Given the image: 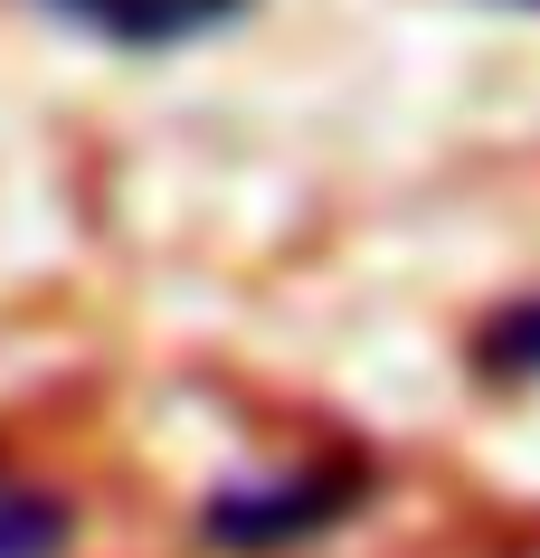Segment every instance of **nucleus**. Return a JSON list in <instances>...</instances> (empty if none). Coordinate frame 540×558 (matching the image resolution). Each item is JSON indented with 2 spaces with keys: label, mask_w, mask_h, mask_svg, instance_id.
<instances>
[{
  "label": "nucleus",
  "mask_w": 540,
  "mask_h": 558,
  "mask_svg": "<svg viewBox=\"0 0 540 558\" xmlns=\"http://www.w3.org/2000/svg\"><path fill=\"white\" fill-rule=\"evenodd\" d=\"M380 493V464L360 445H303V454H275V464H247V473H218L190 530L209 558H303L341 539V530L370 511Z\"/></svg>",
  "instance_id": "1"
},
{
  "label": "nucleus",
  "mask_w": 540,
  "mask_h": 558,
  "mask_svg": "<svg viewBox=\"0 0 540 558\" xmlns=\"http://www.w3.org/2000/svg\"><path fill=\"white\" fill-rule=\"evenodd\" d=\"M48 20H67L95 48H123V58H171V48H200V38L238 29L256 0H38Z\"/></svg>",
  "instance_id": "2"
},
{
  "label": "nucleus",
  "mask_w": 540,
  "mask_h": 558,
  "mask_svg": "<svg viewBox=\"0 0 540 558\" xmlns=\"http://www.w3.org/2000/svg\"><path fill=\"white\" fill-rule=\"evenodd\" d=\"M0 558H76V501L38 464L0 454Z\"/></svg>",
  "instance_id": "3"
},
{
  "label": "nucleus",
  "mask_w": 540,
  "mask_h": 558,
  "mask_svg": "<svg viewBox=\"0 0 540 558\" xmlns=\"http://www.w3.org/2000/svg\"><path fill=\"white\" fill-rule=\"evenodd\" d=\"M465 369H475V379H493V388H540V284L503 294V303L475 323Z\"/></svg>",
  "instance_id": "4"
},
{
  "label": "nucleus",
  "mask_w": 540,
  "mask_h": 558,
  "mask_svg": "<svg viewBox=\"0 0 540 558\" xmlns=\"http://www.w3.org/2000/svg\"><path fill=\"white\" fill-rule=\"evenodd\" d=\"M503 10H540V0H503Z\"/></svg>",
  "instance_id": "5"
}]
</instances>
